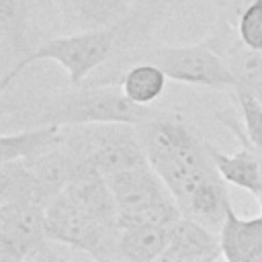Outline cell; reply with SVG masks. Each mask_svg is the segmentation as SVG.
I'll use <instances>...</instances> for the list:
<instances>
[{
	"instance_id": "2",
	"label": "cell",
	"mask_w": 262,
	"mask_h": 262,
	"mask_svg": "<svg viewBox=\"0 0 262 262\" xmlns=\"http://www.w3.org/2000/svg\"><path fill=\"white\" fill-rule=\"evenodd\" d=\"M18 113L31 125H88V123H133L145 121L151 111L127 98L121 84L92 82L72 86L57 94L37 100L33 106H20Z\"/></svg>"
},
{
	"instance_id": "14",
	"label": "cell",
	"mask_w": 262,
	"mask_h": 262,
	"mask_svg": "<svg viewBox=\"0 0 262 262\" xmlns=\"http://www.w3.org/2000/svg\"><path fill=\"white\" fill-rule=\"evenodd\" d=\"M172 225H139L119 227L115 244V260L149 262L160 260L168 248Z\"/></svg>"
},
{
	"instance_id": "1",
	"label": "cell",
	"mask_w": 262,
	"mask_h": 262,
	"mask_svg": "<svg viewBox=\"0 0 262 262\" xmlns=\"http://www.w3.org/2000/svg\"><path fill=\"white\" fill-rule=\"evenodd\" d=\"M141 143L154 170L164 178L178 207L219 170L209 143L176 115H149L137 125Z\"/></svg>"
},
{
	"instance_id": "22",
	"label": "cell",
	"mask_w": 262,
	"mask_h": 262,
	"mask_svg": "<svg viewBox=\"0 0 262 262\" xmlns=\"http://www.w3.org/2000/svg\"><path fill=\"white\" fill-rule=\"evenodd\" d=\"M256 94H258V98L262 100V88H260V90H256Z\"/></svg>"
},
{
	"instance_id": "4",
	"label": "cell",
	"mask_w": 262,
	"mask_h": 262,
	"mask_svg": "<svg viewBox=\"0 0 262 262\" xmlns=\"http://www.w3.org/2000/svg\"><path fill=\"white\" fill-rule=\"evenodd\" d=\"M133 123H88L66 125L63 145L70 154L94 166L104 176L149 164L139 131Z\"/></svg>"
},
{
	"instance_id": "19",
	"label": "cell",
	"mask_w": 262,
	"mask_h": 262,
	"mask_svg": "<svg viewBox=\"0 0 262 262\" xmlns=\"http://www.w3.org/2000/svg\"><path fill=\"white\" fill-rule=\"evenodd\" d=\"M233 94L242 113V129L246 137L262 149V100L254 90L248 88H235Z\"/></svg>"
},
{
	"instance_id": "20",
	"label": "cell",
	"mask_w": 262,
	"mask_h": 262,
	"mask_svg": "<svg viewBox=\"0 0 262 262\" xmlns=\"http://www.w3.org/2000/svg\"><path fill=\"white\" fill-rule=\"evenodd\" d=\"M233 27L244 45L262 49V0H250L237 12Z\"/></svg>"
},
{
	"instance_id": "23",
	"label": "cell",
	"mask_w": 262,
	"mask_h": 262,
	"mask_svg": "<svg viewBox=\"0 0 262 262\" xmlns=\"http://www.w3.org/2000/svg\"><path fill=\"white\" fill-rule=\"evenodd\" d=\"M258 149H260V147H258ZM260 162H262V149H260Z\"/></svg>"
},
{
	"instance_id": "21",
	"label": "cell",
	"mask_w": 262,
	"mask_h": 262,
	"mask_svg": "<svg viewBox=\"0 0 262 262\" xmlns=\"http://www.w3.org/2000/svg\"><path fill=\"white\" fill-rule=\"evenodd\" d=\"M250 0H225V8H227V12H235V16H237V12L248 4Z\"/></svg>"
},
{
	"instance_id": "11",
	"label": "cell",
	"mask_w": 262,
	"mask_h": 262,
	"mask_svg": "<svg viewBox=\"0 0 262 262\" xmlns=\"http://www.w3.org/2000/svg\"><path fill=\"white\" fill-rule=\"evenodd\" d=\"M231 20L213 33L207 43L221 53L229 70L237 80V88L260 90L262 88V49H252L244 45L237 37V31H231Z\"/></svg>"
},
{
	"instance_id": "3",
	"label": "cell",
	"mask_w": 262,
	"mask_h": 262,
	"mask_svg": "<svg viewBox=\"0 0 262 262\" xmlns=\"http://www.w3.org/2000/svg\"><path fill=\"white\" fill-rule=\"evenodd\" d=\"M127 20L117 27L74 31V33L61 35V37L47 39L45 43L33 47L18 61H14L10 66V70L4 74V78L0 82V90H6L29 66H33L37 61H55L68 72L72 86L84 84V80L96 68L106 63L115 55L119 33L127 25Z\"/></svg>"
},
{
	"instance_id": "7",
	"label": "cell",
	"mask_w": 262,
	"mask_h": 262,
	"mask_svg": "<svg viewBox=\"0 0 262 262\" xmlns=\"http://www.w3.org/2000/svg\"><path fill=\"white\" fill-rule=\"evenodd\" d=\"M45 207L31 201L0 203V262H33L51 258Z\"/></svg>"
},
{
	"instance_id": "9",
	"label": "cell",
	"mask_w": 262,
	"mask_h": 262,
	"mask_svg": "<svg viewBox=\"0 0 262 262\" xmlns=\"http://www.w3.org/2000/svg\"><path fill=\"white\" fill-rule=\"evenodd\" d=\"M106 180H108V186L115 194L119 215L133 213V211L149 207L154 203L172 199L168 184L154 170L151 164L111 174V176H106Z\"/></svg>"
},
{
	"instance_id": "5",
	"label": "cell",
	"mask_w": 262,
	"mask_h": 262,
	"mask_svg": "<svg viewBox=\"0 0 262 262\" xmlns=\"http://www.w3.org/2000/svg\"><path fill=\"white\" fill-rule=\"evenodd\" d=\"M135 61H149L164 70V74L180 84L205 86L215 90H235L237 80L227 61L207 41L192 45H160L147 51H137L125 59V66Z\"/></svg>"
},
{
	"instance_id": "8",
	"label": "cell",
	"mask_w": 262,
	"mask_h": 262,
	"mask_svg": "<svg viewBox=\"0 0 262 262\" xmlns=\"http://www.w3.org/2000/svg\"><path fill=\"white\" fill-rule=\"evenodd\" d=\"M219 119L223 121L225 127H229L233 131V135L239 139L242 147L227 156L223 151H219L215 145L209 143V151H211V158L219 170V174L229 182V184H235L248 192H252L254 196H258L262 192V162H260V149L246 137L244 129L239 123H235L233 119L229 117H223L219 115Z\"/></svg>"
},
{
	"instance_id": "17",
	"label": "cell",
	"mask_w": 262,
	"mask_h": 262,
	"mask_svg": "<svg viewBox=\"0 0 262 262\" xmlns=\"http://www.w3.org/2000/svg\"><path fill=\"white\" fill-rule=\"evenodd\" d=\"M166 80L168 76L160 66L149 61H135L123 70L119 84L129 100H133L135 104L147 106L162 96L166 88Z\"/></svg>"
},
{
	"instance_id": "6",
	"label": "cell",
	"mask_w": 262,
	"mask_h": 262,
	"mask_svg": "<svg viewBox=\"0 0 262 262\" xmlns=\"http://www.w3.org/2000/svg\"><path fill=\"white\" fill-rule=\"evenodd\" d=\"M47 237L53 244L76 248L96 260H115L119 227H108L82 209L66 190L57 192L45 207Z\"/></svg>"
},
{
	"instance_id": "16",
	"label": "cell",
	"mask_w": 262,
	"mask_h": 262,
	"mask_svg": "<svg viewBox=\"0 0 262 262\" xmlns=\"http://www.w3.org/2000/svg\"><path fill=\"white\" fill-rule=\"evenodd\" d=\"M8 201H31V203H49V194L29 168L25 160L0 162V203Z\"/></svg>"
},
{
	"instance_id": "13",
	"label": "cell",
	"mask_w": 262,
	"mask_h": 262,
	"mask_svg": "<svg viewBox=\"0 0 262 262\" xmlns=\"http://www.w3.org/2000/svg\"><path fill=\"white\" fill-rule=\"evenodd\" d=\"M68 27L76 31L117 27L131 18L137 0H57Z\"/></svg>"
},
{
	"instance_id": "12",
	"label": "cell",
	"mask_w": 262,
	"mask_h": 262,
	"mask_svg": "<svg viewBox=\"0 0 262 262\" xmlns=\"http://www.w3.org/2000/svg\"><path fill=\"white\" fill-rule=\"evenodd\" d=\"M262 209V192L256 196ZM221 252L229 262H262V213L252 219H242L233 207L227 209L219 229Z\"/></svg>"
},
{
	"instance_id": "15",
	"label": "cell",
	"mask_w": 262,
	"mask_h": 262,
	"mask_svg": "<svg viewBox=\"0 0 262 262\" xmlns=\"http://www.w3.org/2000/svg\"><path fill=\"white\" fill-rule=\"evenodd\" d=\"M61 125H33L16 133L4 131L0 137V162L35 158L61 143Z\"/></svg>"
},
{
	"instance_id": "10",
	"label": "cell",
	"mask_w": 262,
	"mask_h": 262,
	"mask_svg": "<svg viewBox=\"0 0 262 262\" xmlns=\"http://www.w3.org/2000/svg\"><path fill=\"white\" fill-rule=\"evenodd\" d=\"M223 258L221 252V239L219 231H213L211 227L180 217L172 225L168 248L162 254V262H209Z\"/></svg>"
},
{
	"instance_id": "18",
	"label": "cell",
	"mask_w": 262,
	"mask_h": 262,
	"mask_svg": "<svg viewBox=\"0 0 262 262\" xmlns=\"http://www.w3.org/2000/svg\"><path fill=\"white\" fill-rule=\"evenodd\" d=\"M27 0H0V33L2 45L14 51H31L27 47Z\"/></svg>"
}]
</instances>
